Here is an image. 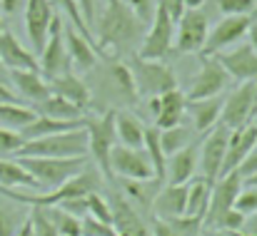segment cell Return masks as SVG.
I'll return each instance as SVG.
<instances>
[{"label":"cell","instance_id":"cell-46","mask_svg":"<svg viewBox=\"0 0 257 236\" xmlns=\"http://www.w3.org/2000/svg\"><path fill=\"white\" fill-rule=\"evenodd\" d=\"M78 2V8H80V15H83V20H85L87 30L92 32L95 30V20H97V5H95V0H75Z\"/></svg>","mask_w":257,"mask_h":236},{"label":"cell","instance_id":"cell-48","mask_svg":"<svg viewBox=\"0 0 257 236\" xmlns=\"http://www.w3.org/2000/svg\"><path fill=\"white\" fill-rule=\"evenodd\" d=\"M15 102H23L18 92L10 87V82H0V104H15Z\"/></svg>","mask_w":257,"mask_h":236},{"label":"cell","instance_id":"cell-35","mask_svg":"<svg viewBox=\"0 0 257 236\" xmlns=\"http://www.w3.org/2000/svg\"><path fill=\"white\" fill-rule=\"evenodd\" d=\"M50 5L55 8V12H63V15L68 18V22L92 42V32L87 30V25H85V20H83V15H80V8H78L75 0H50Z\"/></svg>","mask_w":257,"mask_h":236},{"label":"cell","instance_id":"cell-55","mask_svg":"<svg viewBox=\"0 0 257 236\" xmlns=\"http://www.w3.org/2000/svg\"><path fill=\"white\" fill-rule=\"evenodd\" d=\"M207 236H235V234H230V232H207Z\"/></svg>","mask_w":257,"mask_h":236},{"label":"cell","instance_id":"cell-20","mask_svg":"<svg viewBox=\"0 0 257 236\" xmlns=\"http://www.w3.org/2000/svg\"><path fill=\"white\" fill-rule=\"evenodd\" d=\"M48 87H50L53 94L65 97L68 102L78 104L85 112L92 107V92H90V87L73 70L70 72H63V75H55V78H48Z\"/></svg>","mask_w":257,"mask_h":236},{"label":"cell","instance_id":"cell-2","mask_svg":"<svg viewBox=\"0 0 257 236\" xmlns=\"http://www.w3.org/2000/svg\"><path fill=\"white\" fill-rule=\"evenodd\" d=\"M18 164L40 184L48 186L50 192L63 186L68 179L80 174L90 164V157H73V159H55V157H15Z\"/></svg>","mask_w":257,"mask_h":236},{"label":"cell","instance_id":"cell-32","mask_svg":"<svg viewBox=\"0 0 257 236\" xmlns=\"http://www.w3.org/2000/svg\"><path fill=\"white\" fill-rule=\"evenodd\" d=\"M0 186H8V189H15V186H33V189H38L40 184L18 164V159L0 157Z\"/></svg>","mask_w":257,"mask_h":236},{"label":"cell","instance_id":"cell-15","mask_svg":"<svg viewBox=\"0 0 257 236\" xmlns=\"http://www.w3.org/2000/svg\"><path fill=\"white\" fill-rule=\"evenodd\" d=\"M215 58L225 68L230 80H237V82L257 80V52L250 48V42L237 45V48H227L222 52H215Z\"/></svg>","mask_w":257,"mask_h":236},{"label":"cell","instance_id":"cell-51","mask_svg":"<svg viewBox=\"0 0 257 236\" xmlns=\"http://www.w3.org/2000/svg\"><path fill=\"white\" fill-rule=\"evenodd\" d=\"M245 38H250V48L257 52V22L250 20V28H247V35H245Z\"/></svg>","mask_w":257,"mask_h":236},{"label":"cell","instance_id":"cell-22","mask_svg":"<svg viewBox=\"0 0 257 236\" xmlns=\"http://www.w3.org/2000/svg\"><path fill=\"white\" fill-rule=\"evenodd\" d=\"M187 206V184H165L155 196H153V212L158 219H172L182 216Z\"/></svg>","mask_w":257,"mask_h":236},{"label":"cell","instance_id":"cell-1","mask_svg":"<svg viewBox=\"0 0 257 236\" xmlns=\"http://www.w3.org/2000/svg\"><path fill=\"white\" fill-rule=\"evenodd\" d=\"M95 35L97 50H130L145 35V25L138 20L125 0H105V8L95 20Z\"/></svg>","mask_w":257,"mask_h":236},{"label":"cell","instance_id":"cell-39","mask_svg":"<svg viewBox=\"0 0 257 236\" xmlns=\"http://www.w3.org/2000/svg\"><path fill=\"white\" fill-rule=\"evenodd\" d=\"M28 222H30L33 236H58L55 226H53V222L48 219V214H45V209H43V206H33V212H30Z\"/></svg>","mask_w":257,"mask_h":236},{"label":"cell","instance_id":"cell-19","mask_svg":"<svg viewBox=\"0 0 257 236\" xmlns=\"http://www.w3.org/2000/svg\"><path fill=\"white\" fill-rule=\"evenodd\" d=\"M0 65L8 72L10 70H33V72H40L35 52L28 50L10 30H3L0 32Z\"/></svg>","mask_w":257,"mask_h":236},{"label":"cell","instance_id":"cell-37","mask_svg":"<svg viewBox=\"0 0 257 236\" xmlns=\"http://www.w3.org/2000/svg\"><path fill=\"white\" fill-rule=\"evenodd\" d=\"M20 226H23V222H20L18 209L0 199V236H18Z\"/></svg>","mask_w":257,"mask_h":236},{"label":"cell","instance_id":"cell-41","mask_svg":"<svg viewBox=\"0 0 257 236\" xmlns=\"http://www.w3.org/2000/svg\"><path fill=\"white\" fill-rule=\"evenodd\" d=\"M215 5H217V10L227 18V15H247L250 18V12H252V8H255L257 0H212Z\"/></svg>","mask_w":257,"mask_h":236},{"label":"cell","instance_id":"cell-44","mask_svg":"<svg viewBox=\"0 0 257 236\" xmlns=\"http://www.w3.org/2000/svg\"><path fill=\"white\" fill-rule=\"evenodd\" d=\"M127 5H130V10L138 15V20L145 25V30H148V25H150V20H153V15H155V2L158 0H125Z\"/></svg>","mask_w":257,"mask_h":236},{"label":"cell","instance_id":"cell-14","mask_svg":"<svg viewBox=\"0 0 257 236\" xmlns=\"http://www.w3.org/2000/svg\"><path fill=\"white\" fill-rule=\"evenodd\" d=\"M227 140H230V130L222 127V124H215L207 134H205V142L200 147V154L197 162L202 166V176L215 182L220 179V172H222V159H225V150H227Z\"/></svg>","mask_w":257,"mask_h":236},{"label":"cell","instance_id":"cell-11","mask_svg":"<svg viewBox=\"0 0 257 236\" xmlns=\"http://www.w3.org/2000/svg\"><path fill=\"white\" fill-rule=\"evenodd\" d=\"M110 169L120 179H127V182H150L153 179V164L145 154V150L115 144L110 152Z\"/></svg>","mask_w":257,"mask_h":236},{"label":"cell","instance_id":"cell-13","mask_svg":"<svg viewBox=\"0 0 257 236\" xmlns=\"http://www.w3.org/2000/svg\"><path fill=\"white\" fill-rule=\"evenodd\" d=\"M247 28H250V18L247 15H227V18H222L207 32V40H205V48H202L200 55H215V52H222V50L232 48L235 42H240L247 35Z\"/></svg>","mask_w":257,"mask_h":236},{"label":"cell","instance_id":"cell-52","mask_svg":"<svg viewBox=\"0 0 257 236\" xmlns=\"http://www.w3.org/2000/svg\"><path fill=\"white\" fill-rule=\"evenodd\" d=\"M182 5H185V10H200L207 0H180Z\"/></svg>","mask_w":257,"mask_h":236},{"label":"cell","instance_id":"cell-31","mask_svg":"<svg viewBox=\"0 0 257 236\" xmlns=\"http://www.w3.org/2000/svg\"><path fill=\"white\" fill-rule=\"evenodd\" d=\"M38 117V112L33 107H25L23 102L15 104H0V124L5 130L13 132H23L28 124H33V120Z\"/></svg>","mask_w":257,"mask_h":236},{"label":"cell","instance_id":"cell-58","mask_svg":"<svg viewBox=\"0 0 257 236\" xmlns=\"http://www.w3.org/2000/svg\"><path fill=\"white\" fill-rule=\"evenodd\" d=\"M3 30H5V25H3V18H0V32H3Z\"/></svg>","mask_w":257,"mask_h":236},{"label":"cell","instance_id":"cell-9","mask_svg":"<svg viewBox=\"0 0 257 236\" xmlns=\"http://www.w3.org/2000/svg\"><path fill=\"white\" fill-rule=\"evenodd\" d=\"M230 84V75L225 72V68L217 62L215 55H202L200 58V70L195 80L190 82L187 92H185V100L192 102V100H207V97H217L225 92V87Z\"/></svg>","mask_w":257,"mask_h":236},{"label":"cell","instance_id":"cell-21","mask_svg":"<svg viewBox=\"0 0 257 236\" xmlns=\"http://www.w3.org/2000/svg\"><path fill=\"white\" fill-rule=\"evenodd\" d=\"M8 82L18 92V97L28 100L30 104H38V102H43L45 97L53 94L50 87H48V80L43 78L40 72H33V70H10L8 72Z\"/></svg>","mask_w":257,"mask_h":236},{"label":"cell","instance_id":"cell-7","mask_svg":"<svg viewBox=\"0 0 257 236\" xmlns=\"http://www.w3.org/2000/svg\"><path fill=\"white\" fill-rule=\"evenodd\" d=\"M210 32L207 15L202 10H185L182 18L175 22V38H172V52L177 55H195L202 52L205 40Z\"/></svg>","mask_w":257,"mask_h":236},{"label":"cell","instance_id":"cell-54","mask_svg":"<svg viewBox=\"0 0 257 236\" xmlns=\"http://www.w3.org/2000/svg\"><path fill=\"white\" fill-rule=\"evenodd\" d=\"M18 236H33V229H30V222H28V219L23 222V226H20V232H18Z\"/></svg>","mask_w":257,"mask_h":236},{"label":"cell","instance_id":"cell-6","mask_svg":"<svg viewBox=\"0 0 257 236\" xmlns=\"http://www.w3.org/2000/svg\"><path fill=\"white\" fill-rule=\"evenodd\" d=\"M257 114V80L240 82L237 90H232L222 102L220 124L232 130H240L245 124H252V117Z\"/></svg>","mask_w":257,"mask_h":236},{"label":"cell","instance_id":"cell-45","mask_svg":"<svg viewBox=\"0 0 257 236\" xmlns=\"http://www.w3.org/2000/svg\"><path fill=\"white\" fill-rule=\"evenodd\" d=\"M63 212H68V214H73V216H78V219H83L87 216V199L85 196H75V199H65V202H60L58 204Z\"/></svg>","mask_w":257,"mask_h":236},{"label":"cell","instance_id":"cell-23","mask_svg":"<svg viewBox=\"0 0 257 236\" xmlns=\"http://www.w3.org/2000/svg\"><path fill=\"white\" fill-rule=\"evenodd\" d=\"M222 102L225 97H207V100H192L187 102L185 112H190L192 117V130L200 134H207L215 124H220V114H222Z\"/></svg>","mask_w":257,"mask_h":236},{"label":"cell","instance_id":"cell-5","mask_svg":"<svg viewBox=\"0 0 257 236\" xmlns=\"http://www.w3.org/2000/svg\"><path fill=\"white\" fill-rule=\"evenodd\" d=\"M130 75L135 82L138 97H160L170 90H177V78L163 60H143V58H133V62H127Z\"/></svg>","mask_w":257,"mask_h":236},{"label":"cell","instance_id":"cell-59","mask_svg":"<svg viewBox=\"0 0 257 236\" xmlns=\"http://www.w3.org/2000/svg\"><path fill=\"white\" fill-rule=\"evenodd\" d=\"M200 236H202V234H200Z\"/></svg>","mask_w":257,"mask_h":236},{"label":"cell","instance_id":"cell-12","mask_svg":"<svg viewBox=\"0 0 257 236\" xmlns=\"http://www.w3.org/2000/svg\"><path fill=\"white\" fill-rule=\"evenodd\" d=\"M23 10H25V32H28V40L33 45L35 58H38L48 35H50V25H53L58 12L50 5V0H28Z\"/></svg>","mask_w":257,"mask_h":236},{"label":"cell","instance_id":"cell-18","mask_svg":"<svg viewBox=\"0 0 257 236\" xmlns=\"http://www.w3.org/2000/svg\"><path fill=\"white\" fill-rule=\"evenodd\" d=\"M63 38H65V48H68V58H70V65H75L78 70H95L97 65V58H102V52L97 50L95 42H90L83 32H78L70 22L65 25L63 22Z\"/></svg>","mask_w":257,"mask_h":236},{"label":"cell","instance_id":"cell-10","mask_svg":"<svg viewBox=\"0 0 257 236\" xmlns=\"http://www.w3.org/2000/svg\"><path fill=\"white\" fill-rule=\"evenodd\" d=\"M38 68H40V75L45 80L73 70L70 58H68V48H65V38H63L60 15H55V20L50 25V35H48V40H45V45H43V50L38 55Z\"/></svg>","mask_w":257,"mask_h":236},{"label":"cell","instance_id":"cell-49","mask_svg":"<svg viewBox=\"0 0 257 236\" xmlns=\"http://www.w3.org/2000/svg\"><path fill=\"white\" fill-rule=\"evenodd\" d=\"M235 236H257V212L245 216V224L240 232H235Z\"/></svg>","mask_w":257,"mask_h":236},{"label":"cell","instance_id":"cell-25","mask_svg":"<svg viewBox=\"0 0 257 236\" xmlns=\"http://www.w3.org/2000/svg\"><path fill=\"white\" fill-rule=\"evenodd\" d=\"M85 127V117L83 120H53V117H43L38 114L33 120V124H28L20 137L28 140H38V137H50V134H60V132H70V130H80Z\"/></svg>","mask_w":257,"mask_h":236},{"label":"cell","instance_id":"cell-57","mask_svg":"<svg viewBox=\"0 0 257 236\" xmlns=\"http://www.w3.org/2000/svg\"><path fill=\"white\" fill-rule=\"evenodd\" d=\"M250 20H252V22H257V2H255V8H252V12H250Z\"/></svg>","mask_w":257,"mask_h":236},{"label":"cell","instance_id":"cell-56","mask_svg":"<svg viewBox=\"0 0 257 236\" xmlns=\"http://www.w3.org/2000/svg\"><path fill=\"white\" fill-rule=\"evenodd\" d=\"M0 82H8V70L0 65Z\"/></svg>","mask_w":257,"mask_h":236},{"label":"cell","instance_id":"cell-30","mask_svg":"<svg viewBox=\"0 0 257 236\" xmlns=\"http://www.w3.org/2000/svg\"><path fill=\"white\" fill-rule=\"evenodd\" d=\"M107 80L112 82V90L127 104H138V90H135V82H133L127 62H110L107 65Z\"/></svg>","mask_w":257,"mask_h":236},{"label":"cell","instance_id":"cell-8","mask_svg":"<svg viewBox=\"0 0 257 236\" xmlns=\"http://www.w3.org/2000/svg\"><path fill=\"white\" fill-rule=\"evenodd\" d=\"M242 189V176L237 172H230L220 179H215L212 184V192H210V204H207V212H205V219H202V232H215L220 219L235 209V199H237V192Z\"/></svg>","mask_w":257,"mask_h":236},{"label":"cell","instance_id":"cell-28","mask_svg":"<svg viewBox=\"0 0 257 236\" xmlns=\"http://www.w3.org/2000/svg\"><path fill=\"white\" fill-rule=\"evenodd\" d=\"M33 110L43 117H53V120H83L87 117L85 110H80L78 104L68 102L65 97H58V94H50L45 97L43 102L33 104Z\"/></svg>","mask_w":257,"mask_h":236},{"label":"cell","instance_id":"cell-47","mask_svg":"<svg viewBox=\"0 0 257 236\" xmlns=\"http://www.w3.org/2000/svg\"><path fill=\"white\" fill-rule=\"evenodd\" d=\"M237 174L242 176V179H247V176H252V174H257V144L255 150L247 154V159L240 164V169H237Z\"/></svg>","mask_w":257,"mask_h":236},{"label":"cell","instance_id":"cell-40","mask_svg":"<svg viewBox=\"0 0 257 236\" xmlns=\"http://www.w3.org/2000/svg\"><path fill=\"white\" fill-rule=\"evenodd\" d=\"M235 209L240 214H255L257 212V186L252 184H242V189L237 192V199H235Z\"/></svg>","mask_w":257,"mask_h":236},{"label":"cell","instance_id":"cell-38","mask_svg":"<svg viewBox=\"0 0 257 236\" xmlns=\"http://www.w3.org/2000/svg\"><path fill=\"white\" fill-rule=\"evenodd\" d=\"M87 216L97 219V222H105V224H112V212H110V202L100 194V192H92L87 194Z\"/></svg>","mask_w":257,"mask_h":236},{"label":"cell","instance_id":"cell-34","mask_svg":"<svg viewBox=\"0 0 257 236\" xmlns=\"http://www.w3.org/2000/svg\"><path fill=\"white\" fill-rule=\"evenodd\" d=\"M43 209H45L48 219L53 222L58 236H80V219L78 216L63 212L60 206H43Z\"/></svg>","mask_w":257,"mask_h":236},{"label":"cell","instance_id":"cell-17","mask_svg":"<svg viewBox=\"0 0 257 236\" xmlns=\"http://www.w3.org/2000/svg\"><path fill=\"white\" fill-rule=\"evenodd\" d=\"M255 144H257V124H245L240 130H232L230 140H227V150H225L220 176H225L230 172H237L240 164L247 159V154L255 150Z\"/></svg>","mask_w":257,"mask_h":236},{"label":"cell","instance_id":"cell-53","mask_svg":"<svg viewBox=\"0 0 257 236\" xmlns=\"http://www.w3.org/2000/svg\"><path fill=\"white\" fill-rule=\"evenodd\" d=\"M148 107H150V114H153V117H158V110H160V97H150Z\"/></svg>","mask_w":257,"mask_h":236},{"label":"cell","instance_id":"cell-24","mask_svg":"<svg viewBox=\"0 0 257 236\" xmlns=\"http://www.w3.org/2000/svg\"><path fill=\"white\" fill-rule=\"evenodd\" d=\"M197 169V147L195 142L187 144L185 150L175 152L165 162V184H187L195 179Z\"/></svg>","mask_w":257,"mask_h":236},{"label":"cell","instance_id":"cell-50","mask_svg":"<svg viewBox=\"0 0 257 236\" xmlns=\"http://www.w3.org/2000/svg\"><path fill=\"white\" fill-rule=\"evenodd\" d=\"M25 2L28 0H0V10L5 15H15V12H20L25 8Z\"/></svg>","mask_w":257,"mask_h":236},{"label":"cell","instance_id":"cell-43","mask_svg":"<svg viewBox=\"0 0 257 236\" xmlns=\"http://www.w3.org/2000/svg\"><path fill=\"white\" fill-rule=\"evenodd\" d=\"M80 236H117L112 224H105V222H97L92 216H83L80 219Z\"/></svg>","mask_w":257,"mask_h":236},{"label":"cell","instance_id":"cell-27","mask_svg":"<svg viewBox=\"0 0 257 236\" xmlns=\"http://www.w3.org/2000/svg\"><path fill=\"white\" fill-rule=\"evenodd\" d=\"M115 140L122 147H133V150H143V140H145V124L130 114V112H115Z\"/></svg>","mask_w":257,"mask_h":236},{"label":"cell","instance_id":"cell-36","mask_svg":"<svg viewBox=\"0 0 257 236\" xmlns=\"http://www.w3.org/2000/svg\"><path fill=\"white\" fill-rule=\"evenodd\" d=\"M163 222L170 226V232L175 236H200L202 234V219H197V216L182 214V216H172V219H163Z\"/></svg>","mask_w":257,"mask_h":236},{"label":"cell","instance_id":"cell-16","mask_svg":"<svg viewBox=\"0 0 257 236\" xmlns=\"http://www.w3.org/2000/svg\"><path fill=\"white\" fill-rule=\"evenodd\" d=\"M110 212H112V229L117 236H153L140 212L122 194H112Z\"/></svg>","mask_w":257,"mask_h":236},{"label":"cell","instance_id":"cell-26","mask_svg":"<svg viewBox=\"0 0 257 236\" xmlns=\"http://www.w3.org/2000/svg\"><path fill=\"white\" fill-rule=\"evenodd\" d=\"M185 107H187L185 92L170 90V92L160 94V110H158V117H155V127L158 130L177 127L182 122V117H185Z\"/></svg>","mask_w":257,"mask_h":236},{"label":"cell","instance_id":"cell-3","mask_svg":"<svg viewBox=\"0 0 257 236\" xmlns=\"http://www.w3.org/2000/svg\"><path fill=\"white\" fill-rule=\"evenodd\" d=\"M15 157H55V159H73L87 157V132L85 127L50 134V137H38L28 140Z\"/></svg>","mask_w":257,"mask_h":236},{"label":"cell","instance_id":"cell-33","mask_svg":"<svg viewBox=\"0 0 257 236\" xmlns=\"http://www.w3.org/2000/svg\"><path fill=\"white\" fill-rule=\"evenodd\" d=\"M192 130H187V127H182V124H177V127H170V130H160V147H163V154L165 159L175 154V152H180V150H185L187 144H192Z\"/></svg>","mask_w":257,"mask_h":236},{"label":"cell","instance_id":"cell-29","mask_svg":"<svg viewBox=\"0 0 257 236\" xmlns=\"http://www.w3.org/2000/svg\"><path fill=\"white\" fill-rule=\"evenodd\" d=\"M212 184H215V182H210V179H205V176H195L192 182H187V206H185V214H187V216L205 219Z\"/></svg>","mask_w":257,"mask_h":236},{"label":"cell","instance_id":"cell-4","mask_svg":"<svg viewBox=\"0 0 257 236\" xmlns=\"http://www.w3.org/2000/svg\"><path fill=\"white\" fill-rule=\"evenodd\" d=\"M85 132H87V154L92 157L95 166L100 169L102 176L112 179L110 152L117 144V140H115V110H107L102 117H85Z\"/></svg>","mask_w":257,"mask_h":236},{"label":"cell","instance_id":"cell-42","mask_svg":"<svg viewBox=\"0 0 257 236\" xmlns=\"http://www.w3.org/2000/svg\"><path fill=\"white\" fill-rule=\"evenodd\" d=\"M23 144H25V140L20 137V132H13V130L0 127V157H8V154L15 157Z\"/></svg>","mask_w":257,"mask_h":236}]
</instances>
